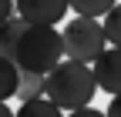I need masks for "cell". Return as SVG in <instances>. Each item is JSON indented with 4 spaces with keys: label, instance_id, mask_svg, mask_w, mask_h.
Listing matches in <instances>:
<instances>
[{
    "label": "cell",
    "instance_id": "1",
    "mask_svg": "<svg viewBox=\"0 0 121 117\" xmlns=\"http://www.w3.org/2000/svg\"><path fill=\"white\" fill-rule=\"evenodd\" d=\"M98 94V80H94V70L87 64H78V60H64L57 64L51 74H47V90L44 97L57 104L60 110H84L91 107V97Z\"/></svg>",
    "mask_w": 121,
    "mask_h": 117
},
{
    "label": "cell",
    "instance_id": "2",
    "mask_svg": "<svg viewBox=\"0 0 121 117\" xmlns=\"http://www.w3.org/2000/svg\"><path fill=\"white\" fill-rule=\"evenodd\" d=\"M13 64L47 77L57 64H64V34H57V27H27L17 40Z\"/></svg>",
    "mask_w": 121,
    "mask_h": 117
},
{
    "label": "cell",
    "instance_id": "3",
    "mask_svg": "<svg viewBox=\"0 0 121 117\" xmlns=\"http://www.w3.org/2000/svg\"><path fill=\"white\" fill-rule=\"evenodd\" d=\"M108 50V37H104V23L94 17H74L64 27V57L78 64H94L98 57Z\"/></svg>",
    "mask_w": 121,
    "mask_h": 117
},
{
    "label": "cell",
    "instance_id": "4",
    "mask_svg": "<svg viewBox=\"0 0 121 117\" xmlns=\"http://www.w3.org/2000/svg\"><path fill=\"white\" fill-rule=\"evenodd\" d=\"M17 4V17L27 27H57V20H64V13L71 10L67 0H13Z\"/></svg>",
    "mask_w": 121,
    "mask_h": 117
},
{
    "label": "cell",
    "instance_id": "5",
    "mask_svg": "<svg viewBox=\"0 0 121 117\" xmlns=\"http://www.w3.org/2000/svg\"><path fill=\"white\" fill-rule=\"evenodd\" d=\"M94 80H98V87L104 94H111V97H118L121 94V50L118 47H108L98 60H94Z\"/></svg>",
    "mask_w": 121,
    "mask_h": 117
},
{
    "label": "cell",
    "instance_id": "6",
    "mask_svg": "<svg viewBox=\"0 0 121 117\" xmlns=\"http://www.w3.org/2000/svg\"><path fill=\"white\" fill-rule=\"evenodd\" d=\"M27 30V23L20 17H10L7 23H0V57L4 60H13V50H17V40Z\"/></svg>",
    "mask_w": 121,
    "mask_h": 117
},
{
    "label": "cell",
    "instance_id": "7",
    "mask_svg": "<svg viewBox=\"0 0 121 117\" xmlns=\"http://www.w3.org/2000/svg\"><path fill=\"white\" fill-rule=\"evenodd\" d=\"M44 90H47V77L40 74H30V70H20V84H17V97L24 100V104H30V100H40Z\"/></svg>",
    "mask_w": 121,
    "mask_h": 117
},
{
    "label": "cell",
    "instance_id": "8",
    "mask_svg": "<svg viewBox=\"0 0 121 117\" xmlns=\"http://www.w3.org/2000/svg\"><path fill=\"white\" fill-rule=\"evenodd\" d=\"M17 84H20V67L13 60L0 57V104H7L10 97H17Z\"/></svg>",
    "mask_w": 121,
    "mask_h": 117
},
{
    "label": "cell",
    "instance_id": "9",
    "mask_svg": "<svg viewBox=\"0 0 121 117\" xmlns=\"http://www.w3.org/2000/svg\"><path fill=\"white\" fill-rule=\"evenodd\" d=\"M67 4H71V10L74 13H81V17H108V13L118 7L114 4V0H67Z\"/></svg>",
    "mask_w": 121,
    "mask_h": 117
},
{
    "label": "cell",
    "instance_id": "10",
    "mask_svg": "<svg viewBox=\"0 0 121 117\" xmlns=\"http://www.w3.org/2000/svg\"><path fill=\"white\" fill-rule=\"evenodd\" d=\"M17 117H64V110L51 104L47 97H40V100H30V104H20Z\"/></svg>",
    "mask_w": 121,
    "mask_h": 117
},
{
    "label": "cell",
    "instance_id": "11",
    "mask_svg": "<svg viewBox=\"0 0 121 117\" xmlns=\"http://www.w3.org/2000/svg\"><path fill=\"white\" fill-rule=\"evenodd\" d=\"M101 23H104V37H108V43L121 50V4H118V7H114Z\"/></svg>",
    "mask_w": 121,
    "mask_h": 117
},
{
    "label": "cell",
    "instance_id": "12",
    "mask_svg": "<svg viewBox=\"0 0 121 117\" xmlns=\"http://www.w3.org/2000/svg\"><path fill=\"white\" fill-rule=\"evenodd\" d=\"M13 10H17V4H13V0H0V23H7L10 17H17Z\"/></svg>",
    "mask_w": 121,
    "mask_h": 117
},
{
    "label": "cell",
    "instance_id": "13",
    "mask_svg": "<svg viewBox=\"0 0 121 117\" xmlns=\"http://www.w3.org/2000/svg\"><path fill=\"white\" fill-rule=\"evenodd\" d=\"M67 117H108V114L98 110V107H84V110H74V114H67Z\"/></svg>",
    "mask_w": 121,
    "mask_h": 117
},
{
    "label": "cell",
    "instance_id": "14",
    "mask_svg": "<svg viewBox=\"0 0 121 117\" xmlns=\"http://www.w3.org/2000/svg\"><path fill=\"white\" fill-rule=\"evenodd\" d=\"M108 117H121V94L118 97H111V104H108V110H104Z\"/></svg>",
    "mask_w": 121,
    "mask_h": 117
},
{
    "label": "cell",
    "instance_id": "15",
    "mask_svg": "<svg viewBox=\"0 0 121 117\" xmlns=\"http://www.w3.org/2000/svg\"><path fill=\"white\" fill-rule=\"evenodd\" d=\"M0 117H17V114H13V110H10L7 104H0Z\"/></svg>",
    "mask_w": 121,
    "mask_h": 117
}]
</instances>
